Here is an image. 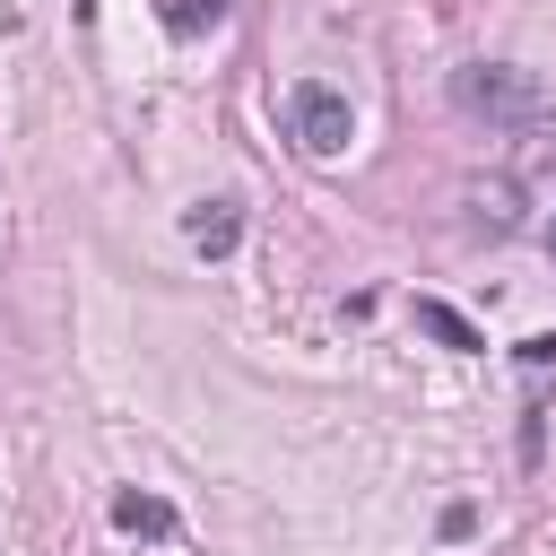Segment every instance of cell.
<instances>
[{
	"label": "cell",
	"mask_w": 556,
	"mask_h": 556,
	"mask_svg": "<svg viewBox=\"0 0 556 556\" xmlns=\"http://www.w3.org/2000/svg\"><path fill=\"white\" fill-rule=\"evenodd\" d=\"M452 104H460L469 122H486V130H521V113H530L539 96H530V78L504 70V61H460V70H452Z\"/></svg>",
	"instance_id": "6da1fadb"
},
{
	"label": "cell",
	"mask_w": 556,
	"mask_h": 556,
	"mask_svg": "<svg viewBox=\"0 0 556 556\" xmlns=\"http://www.w3.org/2000/svg\"><path fill=\"white\" fill-rule=\"evenodd\" d=\"M287 139H295L304 156H339V148L356 139L348 96H339V87H321V78H295V87H287Z\"/></svg>",
	"instance_id": "7a4b0ae2"
},
{
	"label": "cell",
	"mask_w": 556,
	"mask_h": 556,
	"mask_svg": "<svg viewBox=\"0 0 556 556\" xmlns=\"http://www.w3.org/2000/svg\"><path fill=\"white\" fill-rule=\"evenodd\" d=\"M460 208H469V226L478 235H513L521 226V191L495 174V182H460Z\"/></svg>",
	"instance_id": "3957f363"
},
{
	"label": "cell",
	"mask_w": 556,
	"mask_h": 556,
	"mask_svg": "<svg viewBox=\"0 0 556 556\" xmlns=\"http://www.w3.org/2000/svg\"><path fill=\"white\" fill-rule=\"evenodd\" d=\"M182 235H191V252L226 261V252H235V235H243V217H235V200H200V208L182 217Z\"/></svg>",
	"instance_id": "277c9868"
},
{
	"label": "cell",
	"mask_w": 556,
	"mask_h": 556,
	"mask_svg": "<svg viewBox=\"0 0 556 556\" xmlns=\"http://www.w3.org/2000/svg\"><path fill=\"white\" fill-rule=\"evenodd\" d=\"M113 521L139 530V539H165V530H174V513H165L156 495H113Z\"/></svg>",
	"instance_id": "5b68a950"
},
{
	"label": "cell",
	"mask_w": 556,
	"mask_h": 556,
	"mask_svg": "<svg viewBox=\"0 0 556 556\" xmlns=\"http://www.w3.org/2000/svg\"><path fill=\"white\" fill-rule=\"evenodd\" d=\"M417 321H426V330H434V339H443V348H478V330H469V321H460V313H452V304H434V295H426V304H417Z\"/></svg>",
	"instance_id": "8992f818"
},
{
	"label": "cell",
	"mask_w": 556,
	"mask_h": 556,
	"mask_svg": "<svg viewBox=\"0 0 556 556\" xmlns=\"http://www.w3.org/2000/svg\"><path fill=\"white\" fill-rule=\"evenodd\" d=\"M217 9H226V0H174V9H165V17H174V26H182V35H191V26H217Z\"/></svg>",
	"instance_id": "52a82bcc"
},
{
	"label": "cell",
	"mask_w": 556,
	"mask_h": 556,
	"mask_svg": "<svg viewBox=\"0 0 556 556\" xmlns=\"http://www.w3.org/2000/svg\"><path fill=\"white\" fill-rule=\"evenodd\" d=\"M521 139H530V148H556V104H530V113H521Z\"/></svg>",
	"instance_id": "ba28073f"
},
{
	"label": "cell",
	"mask_w": 556,
	"mask_h": 556,
	"mask_svg": "<svg viewBox=\"0 0 556 556\" xmlns=\"http://www.w3.org/2000/svg\"><path fill=\"white\" fill-rule=\"evenodd\" d=\"M521 365H556V330H539V339H521Z\"/></svg>",
	"instance_id": "9c48e42d"
},
{
	"label": "cell",
	"mask_w": 556,
	"mask_h": 556,
	"mask_svg": "<svg viewBox=\"0 0 556 556\" xmlns=\"http://www.w3.org/2000/svg\"><path fill=\"white\" fill-rule=\"evenodd\" d=\"M547 261H556V217H547Z\"/></svg>",
	"instance_id": "30bf717a"
}]
</instances>
